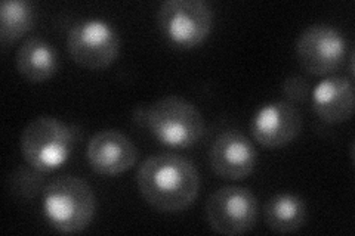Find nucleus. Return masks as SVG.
Listing matches in <instances>:
<instances>
[{"label": "nucleus", "mask_w": 355, "mask_h": 236, "mask_svg": "<svg viewBox=\"0 0 355 236\" xmlns=\"http://www.w3.org/2000/svg\"><path fill=\"white\" fill-rule=\"evenodd\" d=\"M137 183L150 206L159 211L178 212L196 201L200 177L190 160L176 154H157L139 165Z\"/></svg>", "instance_id": "nucleus-1"}, {"label": "nucleus", "mask_w": 355, "mask_h": 236, "mask_svg": "<svg viewBox=\"0 0 355 236\" xmlns=\"http://www.w3.org/2000/svg\"><path fill=\"white\" fill-rule=\"evenodd\" d=\"M95 210V194L83 179L62 176L43 189V216L53 229L62 233L85 230L91 224Z\"/></svg>", "instance_id": "nucleus-2"}, {"label": "nucleus", "mask_w": 355, "mask_h": 236, "mask_svg": "<svg viewBox=\"0 0 355 236\" xmlns=\"http://www.w3.org/2000/svg\"><path fill=\"white\" fill-rule=\"evenodd\" d=\"M146 127L160 143L172 148H190L206 130L202 112L175 95L160 98L147 108Z\"/></svg>", "instance_id": "nucleus-3"}, {"label": "nucleus", "mask_w": 355, "mask_h": 236, "mask_svg": "<svg viewBox=\"0 0 355 236\" xmlns=\"http://www.w3.org/2000/svg\"><path fill=\"white\" fill-rule=\"evenodd\" d=\"M74 131L64 121L42 116L31 120L21 134V152L36 172H52L64 165L74 148Z\"/></svg>", "instance_id": "nucleus-4"}, {"label": "nucleus", "mask_w": 355, "mask_h": 236, "mask_svg": "<svg viewBox=\"0 0 355 236\" xmlns=\"http://www.w3.org/2000/svg\"><path fill=\"white\" fill-rule=\"evenodd\" d=\"M164 39L181 49L205 42L214 26V10L205 0H166L157 10Z\"/></svg>", "instance_id": "nucleus-5"}, {"label": "nucleus", "mask_w": 355, "mask_h": 236, "mask_svg": "<svg viewBox=\"0 0 355 236\" xmlns=\"http://www.w3.org/2000/svg\"><path fill=\"white\" fill-rule=\"evenodd\" d=\"M67 49L74 62L87 70H103L120 52V36L111 22L101 18L82 19L70 28Z\"/></svg>", "instance_id": "nucleus-6"}, {"label": "nucleus", "mask_w": 355, "mask_h": 236, "mask_svg": "<svg viewBox=\"0 0 355 236\" xmlns=\"http://www.w3.org/2000/svg\"><path fill=\"white\" fill-rule=\"evenodd\" d=\"M206 217L210 228L220 235L246 233L257 224L258 199L246 188H219L207 199Z\"/></svg>", "instance_id": "nucleus-7"}, {"label": "nucleus", "mask_w": 355, "mask_h": 236, "mask_svg": "<svg viewBox=\"0 0 355 236\" xmlns=\"http://www.w3.org/2000/svg\"><path fill=\"white\" fill-rule=\"evenodd\" d=\"M296 53L309 74L326 75L345 62L348 42L338 28L315 24L305 28L297 37Z\"/></svg>", "instance_id": "nucleus-8"}, {"label": "nucleus", "mask_w": 355, "mask_h": 236, "mask_svg": "<svg viewBox=\"0 0 355 236\" xmlns=\"http://www.w3.org/2000/svg\"><path fill=\"white\" fill-rule=\"evenodd\" d=\"M301 130V112L287 100H275L261 107L250 121L253 139L266 148H280L291 143Z\"/></svg>", "instance_id": "nucleus-9"}, {"label": "nucleus", "mask_w": 355, "mask_h": 236, "mask_svg": "<svg viewBox=\"0 0 355 236\" xmlns=\"http://www.w3.org/2000/svg\"><path fill=\"white\" fill-rule=\"evenodd\" d=\"M212 170L231 181L248 177L258 161V154L253 143L237 130H227L218 134L209 151Z\"/></svg>", "instance_id": "nucleus-10"}, {"label": "nucleus", "mask_w": 355, "mask_h": 236, "mask_svg": "<svg viewBox=\"0 0 355 236\" xmlns=\"http://www.w3.org/2000/svg\"><path fill=\"white\" fill-rule=\"evenodd\" d=\"M87 161L94 170L104 176L128 172L138 161L137 145L125 133L114 129L95 133L87 143Z\"/></svg>", "instance_id": "nucleus-11"}, {"label": "nucleus", "mask_w": 355, "mask_h": 236, "mask_svg": "<svg viewBox=\"0 0 355 236\" xmlns=\"http://www.w3.org/2000/svg\"><path fill=\"white\" fill-rule=\"evenodd\" d=\"M354 84L345 75H329L311 93V105L326 122H343L354 114Z\"/></svg>", "instance_id": "nucleus-12"}, {"label": "nucleus", "mask_w": 355, "mask_h": 236, "mask_svg": "<svg viewBox=\"0 0 355 236\" xmlns=\"http://www.w3.org/2000/svg\"><path fill=\"white\" fill-rule=\"evenodd\" d=\"M18 73L31 83L46 82L58 71L57 49L42 37H28L15 55Z\"/></svg>", "instance_id": "nucleus-13"}, {"label": "nucleus", "mask_w": 355, "mask_h": 236, "mask_svg": "<svg viewBox=\"0 0 355 236\" xmlns=\"http://www.w3.org/2000/svg\"><path fill=\"white\" fill-rule=\"evenodd\" d=\"M308 217L305 201L295 194H277L263 208V219L277 233H293L301 229Z\"/></svg>", "instance_id": "nucleus-14"}, {"label": "nucleus", "mask_w": 355, "mask_h": 236, "mask_svg": "<svg viewBox=\"0 0 355 236\" xmlns=\"http://www.w3.org/2000/svg\"><path fill=\"white\" fill-rule=\"evenodd\" d=\"M35 24V9L27 0H5L0 6V39L12 43L21 39Z\"/></svg>", "instance_id": "nucleus-15"}, {"label": "nucleus", "mask_w": 355, "mask_h": 236, "mask_svg": "<svg viewBox=\"0 0 355 236\" xmlns=\"http://www.w3.org/2000/svg\"><path fill=\"white\" fill-rule=\"evenodd\" d=\"M283 92L291 100L302 102V100H305L308 98L309 86H308L305 78L299 77V75H292V77H287L284 80Z\"/></svg>", "instance_id": "nucleus-16"}]
</instances>
